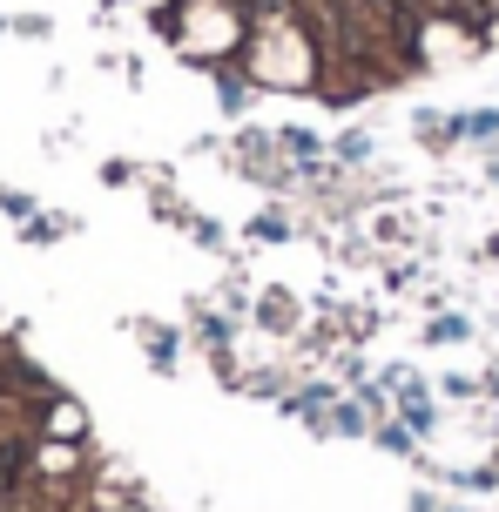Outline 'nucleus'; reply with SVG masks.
<instances>
[{
    "label": "nucleus",
    "instance_id": "f257e3e1",
    "mask_svg": "<svg viewBox=\"0 0 499 512\" xmlns=\"http://www.w3.org/2000/svg\"><path fill=\"white\" fill-rule=\"evenodd\" d=\"M365 7H371L385 27H392L398 41H412V27H419V7H412V0H365Z\"/></svg>",
    "mask_w": 499,
    "mask_h": 512
}]
</instances>
